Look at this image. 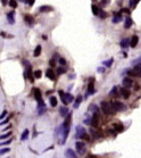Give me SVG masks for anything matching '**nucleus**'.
<instances>
[{
    "instance_id": "34",
    "label": "nucleus",
    "mask_w": 141,
    "mask_h": 158,
    "mask_svg": "<svg viewBox=\"0 0 141 158\" xmlns=\"http://www.w3.org/2000/svg\"><path fill=\"white\" fill-rule=\"evenodd\" d=\"M12 139H8V140H6V141H4V142H0V147H2V146H7L9 145V143H12Z\"/></svg>"
},
{
    "instance_id": "5",
    "label": "nucleus",
    "mask_w": 141,
    "mask_h": 158,
    "mask_svg": "<svg viewBox=\"0 0 141 158\" xmlns=\"http://www.w3.org/2000/svg\"><path fill=\"white\" fill-rule=\"evenodd\" d=\"M84 134H85V130H84L82 126H76V134H75V138L76 139H82Z\"/></svg>"
},
{
    "instance_id": "41",
    "label": "nucleus",
    "mask_w": 141,
    "mask_h": 158,
    "mask_svg": "<svg viewBox=\"0 0 141 158\" xmlns=\"http://www.w3.org/2000/svg\"><path fill=\"white\" fill-rule=\"evenodd\" d=\"M138 1H139V0H130V5H131V7H135V5H137Z\"/></svg>"
},
{
    "instance_id": "21",
    "label": "nucleus",
    "mask_w": 141,
    "mask_h": 158,
    "mask_svg": "<svg viewBox=\"0 0 141 158\" xmlns=\"http://www.w3.org/2000/svg\"><path fill=\"white\" fill-rule=\"evenodd\" d=\"M58 93H59V96H60V98H62V101H63V104L66 106L67 104H68V102H67V100H66V98H65V93L63 92V91H59Z\"/></svg>"
},
{
    "instance_id": "38",
    "label": "nucleus",
    "mask_w": 141,
    "mask_h": 158,
    "mask_svg": "<svg viewBox=\"0 0 141 158\" xmlns=\"http://www.w3.org/2000/svg\"><path fill=\"white\" fill-rule=\"evenodd\" d=\"M112 64H113V59H109V60H107V61H104V65L107 66V67H110Z\"/></svg>"
},
{
    "instance_id": "20",
    "label": "nucleus",
    "mask_w": 141,
    "mask_h": 158,
    "mask_svg": "<svg viewBox=\"0 0 141 158\" xmlns=\"http://www.w3.org/2000/svg\"><path fill=\"white\" fill-rule=\"evenodd\" d=\"M82 101V96H77L76 100H75V104H74V108H79V106Z\"/></svg>"
},
{
    "instance_id": "33",
    "label": "nucleus",
    "mask_w": 141,
    "mask_h": 158,
    "mask_svg": "<svg viewBox=\"0 0 141 158\" xmlns=\"http://www.w3.org/2000/svg\"><path fill=\"white\" fill-rule=\"evenodd\" d=\"M10 151V148H4V149H0V155H5V154H8Z\"/></svg>"
},
{
    "instance_id": "46",
    "label": "nucleus",
    "mask_w": 141,
    "mask_h": 158,
    "mask_svg": "<svg viewBox=\"0 0 141 158\" xmlns=\"http://www.w3.org/2000/svg\"><path fill=\"white\" fill-rule=\"evenodd\" d=\"M82 139H83V140H85V141H90V137L87 134V133H85L83 137H82Z\"/></svg>"
},
{
    "instance_id": "9",
    "label": "nucleus",
    "mask_w": 141,
    "mask_h": 158,
    "mask_svg": "<svg viewBox=\"0 0 141 158\" xmlns=\"http://www.w3.org/2000/svg\"><path fill=\"white\" fill-rule=\"evenodd\" d=\"M33 93H34V98L37 99V101L42 100V94H41V91H40L39 89L34 88V89H33Z\"/></svg>"
},
{
    "instance_id": "18",
    "label": "nucleus",
    "mask_w": 141,
    "mask_h": 158,
    "mask_svg": "<svg viewBox=\"0 0 141 158\" xmlns=\"http://www.w3.org/2000/svg\"><path fill=\"white\" fill-rule=\"evenodd\" d=\"M29 134H30V131H29V129L24 130V132H23V133H22V135H21V140H22V141H25L26 139L29 138Z\"/></svg>"
},
{
    "instance_id": "50",
    "label": "nucleus",
    "mask_w": 141,
    "mask_h": 158,
    "mask_svg": "<svg viewBox=\"0 0 141 158\" xmlns=\"http://www.w3.org/2000/svg\"><path fill=\"white\" fill-rule=\"evenodd\" d=\"M18 1H22V2H25L26 0H18Z\"/></svg>"
},
{
    "instance_id": "48",
    "label": "nucleus",
    "mask_w": 141,
    "mask_h": 158,
    "mask_svg": "<svg viewBox=\"0 0 141 158\" xmlns=\"http://www.w3.org/2000/svg\"><path fill=\"white\" fill-rule=\"evenodd\" d=\"M98 72H99V73H104V72H105V68H104V67H100V68H98Z\"/></svg>"
},
{
    "instance_id": "44",
    "label": "nucleus",
    "mask_w": 141,
    "mask_h": 158,
    "mask_svg": "<svg viewBox=\"0 0 141 158\" xmlns=\"http://www.w3.org/2000/svg\"><path fill=\"white\" fill-rule=\"evenodd\" d=\"M7 113H8V112H7V110H4V112L1 113V115H0V121H1V119H2V118H5V116H6V115H7Z\"/></svg>"
},
{
    "instance_id": "35",
    "label": "nucleus",
    "mask_w": 141,
    "mask_h": 158,
    "mask_svg": "<svg viewBox=\"0 0 141 158\" xmlns=\"http://www.w3.org/2000/svg\"><path fill=\"white\" fill-rule=\"evenodd\" d=\"M33 74H34V77H35V79H40V77H41V75H42L41 71H35Z\"/></svg>"
},
{
    "instance_id": "24",
    "label": "nucleus",
    "mask_w": 141,
    "mask_h": 158,
    "mask_svg": "<svg viewBox=\"0 0 141 158\" xmlns=\"http://www.w3.org/2000/svg\"><path fill=\"white\" fill-rule=\"evenodd\" d=\"M129 45H130V39H124L122 42H121V47H122V48H126Z\"/></svg>"
},
{
    "instance_id": "12",
    "label": "nucleus",
    "mask_w": 141,
    "mask_h": 158,
    "mask_svg": "<svg viewBox=\"0 0 141 158\" xmlns=\"http://www.w3.org/2000/svg\"><path fill=\"white\" fill-rule=\"evenodd\" d=\"M46 75L48 76V79H50L51 81H55V73H54V71H52L51 68H49V69H47V72H46Z\"/></svg>"
},
{
    "instance_id": "31",
    "label": "nucleus",
    "mask_w": 141,
    "mask_h": 158,
    "mask_svg": "<svg viewBox=\"0 0 141 158\" xmlns=\"http://www.w3.org/2000/svg\"><path fill=\"white\" fill-rule=\"evenodd\" d=\"M8 5L10 7H13V8H16V7H17V1H16V0H10V1L8 2Z\"/></svg>"
},
{
    "instance_id": "22",
    "label": "nucleus",
    "mask_w": 141,
    "mask_h": 158,
    "mask_svg": "<svg viewBox=\"0 0 141 158\" xmlns=\"http://www.w3.org/2000/svg\"><path fill=\"white\" fill-rule=\"evenodd\" d=\"M131 25H132V20H131L130 17H128V18H126V20H125L124 27H125V28H130V27H131Z\"/></svg>"
},
{
    "instance_id": "28",
    "label": "nucleus",
    "mask_w": 141,
    "mask_h": 158,
    "mask_svg": "<svg viewBox=\"0 0 141 158\" xmlns=\"http://www.w3.org/2000/svg\"><path fill=\"white\" fill-rule=\"evenodd\" d=\"M50 105L52 106V107H56V105H57V98L56 97H50Z\"/></svg>"
},
{
    "instance_id": "13",
    "label": "nucleus",
    "mask_w": 141,
    "mask_h": 158,
    "mask_svg": "<svg viewBox=\"0 0 141 158\" xmlns=\"http://www.w3.org/2000/svg\"><path fill=\"white\" fill-rule=\"evenodd\" d=\"M121 20H122V15H121V13H115V14H114L113 23L117 24V23H120V22H121Z\"/></svg>"
},
{
    "instance_id": "37",
    "label": "nucleus",
    "mask_w": 141,
    "mask_h": 158,
    "mask_svg": "<svg viewBox=\"0 0 141 158\" xmlns=\"http://www.w3.org/2000/svg\"><path fill=\"white\" fill-rule=\"evenodd\" d=\"M66 72V68L65 67H58L57 69V74H63V73Z\"/></svg>"
},
{
    "instance_id": "7",
    "label": "nucleus",
    "mask_w": 141,
    "mask_h": 158,
    "mask_svg": "<svg viewBox=\"0 0 141 158\" xmlns=\"http://www.w3.org/2000/svg\"><path fill=\"white\" fill-rule=\"evenodd\" d=\"M98 121H99V115H98V113H95V115L91 118V123L90 124L93 126V127H97L98 126Z\"/></svg>"
},
{
    "instance_id": "15",
    "label": "nucleus",
    "mask_w": 141,
    "mask_h": 158,
    "mask_svg": "<svg viewBox=\"0 0 141 158\" xmlns=\"http://www.w3.org/2000/svg\"><path fill=\"white\" fill-rule=\"evenodd\" d=\"M121 94H122L123 98L128 99L129 97H130V91L128 90V88H122V89H121Z\"/></svg>"
},
{
    "instance_id": "19",
    "label": "nucleus",
    "mask_w": 141,
    "mask_h": 158,
    "mask_svg": "<svg viewBox=\"0 0 141 158\" xmlns=\"http://www.w3.org/2000/svg\"><path fill=\"white\" fill-rule=\"evenodd\" d=\"M40 13H47V12H51L52 10V7H49V6H42L40 7Z\"/></svg>"
},
{
    "instance_id": "1",
    "label": "nucleus",
    "mask_w": 141,
    "mask_h": 158,
    "mask_svg": "<svg viewBox=\"0 0 141 158\" xmlns=\"http://www.w3.org/2000/svg\"><path fill=\"white\" fill-rule=\"evenodd\" d=\"M129 75L135 76V77H141V65H137L133 69H130Z\"/></svg>"
},
{
    "instance_id": "2",
    "label": "nucleus",
    "mask_w": 141,
    "mask_h": 158,
    "mask_svg": "<svg viewBox=\"0 0 141 158\" xmlns=\"http://www.w3.org/2000/svg\"><path fill=\"white\" fill-rule=\"evenodd\" d=\"M112 108L115 112H121V110L125 109V106L123 105L122 102H120V101H113L112 102Z\"/></svg>"
},
{
    "instance_id": "3",
    "label": "nucleus",
    "mask_w": 141,
    "mask_h": 158,
    "mask_svg": "<svg viewBox=\"0 0 141 158\" xmlns=\"http://www.w3.org/2000/svg\"><path fill=\"white\" fill-rule=\"evenodd\" d=\"M101 109H103V112L105 113L106 115L112 114V106L109 105L108 102H106V101H103V102H101Z\"/></svg>"
},
{
    "instance_id": "11",
    "label": "nucleus",
    "mask_w": 141,
    "mask_h": 158,
    "mask_svg": "<svg viewBox=\"0 0 141 158\" xmlns=\"http://www.w3.org/2000/svg\"><path fill=\"white\" fill-rule=\"evenodd\" d=\"M138 41H139V38L137 36V35H133L131 40H130V46L132 47V48H134L137 45H138Z\"/></svg>"
},
{
    "instance_id": "47",
    "label": "nucleus",
    "mask_w": 141,
    "mask_h": 158,
    "mask_svg": "<svg viewBox=\"0 0 141 158\" xmlns=\"http://www.w3.org/2000/svg\"><path fill=\"white\" fill-rule=\"evenodd\" d=\"M109 0H101V5L103 6H106V5H108Z\"/></svg>"
},
{
    "instance_id": "40",
    "label": "nucleus",
    "mask_w": 141,
    "mask_h": 158,
    "mask_svg": "<svg viewBox=\"0 0 141 158\" xmlns=\"http://www.w3.org/2000/svg\"><path fill=\"white\" fill-rule=\"evenodd\" d=\"M9 119H10V117H6V118L2 121V122H0V126H1V125H5V124H7V123L9 122Z\"/></svg>"
},
{
    "instance_id": "29",
    "label": "nucleus",
    "mask_w": 141,
    "mask_h": 158,
    "mask_svg": "<svg viewBox=\"0 0 141 158\" xmlns=\"http://www.w3.org/2000/svg\"><path fill=\"white\" fill-rule=\"evenodd\" d=\"M95 92V88H93V83L90 82L89 85H88V93H93Z\"/></svg>"
},
{
    "instance_id": "14",
    "label": "nucleus",
    "mask_w": 141,
    "mask_h": 158,
    "mask_svg": "<svg viewBox=\"0 0 141 158\" xmlns=\"http://www.w3.org/2000/svg\"><path fill=\"white\" fill-rule=\"evenodd\" d=\"M70 119H72V114H70V113H68V115H67V116H66V118H65L64 124H63V126H64V127L70 126Z\"/></svg>"
},
{
    "instance_id": "42",
    "label": "nucleus",
    "mask_w": 141,
    "mask_h": 158,
    "mask_svg": "<svg viewBox=\"0 0 141 158\" xmlns=\"http://www.w3.org/2000/svg\"><path fill=\"white\" fill-rule=\"evenodd\" d=\"M99 16H100V18H106V17H107V14L105 13V12H100V13H99Z\"/></svg>"
},
{
    "instance_id": "4",
    "label": "nucleus",
    "mask_w": 141,
    "mask_h": 158,
    "mask_svg": "<svg viewBox=\"0 0 141 158\" xmlns=\"http://www.w3.org/2000/svg\"><path fill=\"white\" fill-rule=\"evenodd\" d=\"M75 147H76V151L80 154V155H83L84 152H85V146H84L83 142H76L75 143Z\"/></svg>"
},
{
    "instance_id": "25",
    "label": "nucleus",
    "mask_w": 141,
    "mask_h": 158,
    "mask_svg": "<svg viewBox=\"0 0 141 158\" xmlns=\"http://www.w3.org/2000/svg\"><path fill=\"white\" fill-rule=\"evenodd\" d=\"M114 127H115V130L117 132H123V131H124V126H123L122 124H115Z\"/></svg>"
},
{
    "instance_id": "45",
    "label": "nucleus",
    "mask_w": 141,
    "mask_h": 158,
    "mask_svg": "<svg viewBox=\"0 0 141 158\" xmlns=\"http://www.w3.org/2000/svg\"><path fill=\"white\" fill-rule=\"evenodd\" d=\"M59 64H60L62 66L66 65V60H65L64 58H59Z\"/></svg>"
},
{
    "instance_id": "49",
    "label": "nucleus",
    "mask_w": 141,
    "mask_h": 158,
    "mask_svg": "<svg viewBox=\"0 0 141 158\" xmlns=\"http://www.w3.org/2000/svg\"><path fill=\"white\" fill-rule=\"evenodd\" d=\"M1 2H2V5H4V6L8 5V0H1Z\"/></svg>"
},
{
    "instance_id": "6",
    "label": "nucleus",
    "mask_w": 141,
    "mask_h": 158,
    "mask_svg": "<svg viewBox=\"0 0 141 158\" xmlns=\"http://www.w3.org/2000/svg\"><path fill=\"white\" fill-rule=\"evenodd\" d=\"M65 156H66L67 158H77L76 154L74 152V150H73V149H70V148L66 149V151H65Z\"/></svg>"
},
{
    "instance_id": "27",
    "label": "nucleus",
    "mask_w": 141,
    "mask_h": 158,
    "mask_svg": "<svg viewBox=\"0 0 141 158\" xmlns=\"http://www.w3.org/2000/svg\"><path fill=\"white\" fill-rule=\"evenodd\" d=\"M91 9H92V13H93V15H96V16H97V15H99V13H100L99 8H98L97 6H95V5L91 7Z\"/></svg>"
},
{
    "instance_id": "36",
    "label": "nucleus",
    "mask_w": 141,
    "mask_h": 158,
    "mask_svg": "<svg viewBox=\"0 0 141 158\" xmlns=\"http://www.w3.org/2000/svg\"><path fill=\"white\" fill-rule=\"evenodd\" d=\"M110 94H112V96H114V97L118 96V94H117V88H116V86H114V88L112 89V91H110Z\"/></svg>"
},
{
    "instance_id": "16",
    "label": "nucleus",
    "mask_w": 141,
    "mask_h": 158,
    "mask_svg": "<svg viewBox=\"0 0 141 158\" xmlns=\"http://www.w3.org/2000/svg\"><path fill=\"white\" fill-rule=\"evenodd\" d=\"M132 84H133V82H132V80L130 79V77H125V79L123 80V85L125 86V88H130Z\"/></svg>"
},
{
    "instance_id": "8",
    "label": "nucleus",
    "mask_w": 141,
    "mask_h": 158,
    "mask_svg": "<svg viewBox=\"0 0 141 158\" xmlns=\"http://www.w3.org/2000/svg\"><path fill=\"white\" fill-rule=\"evenodd\" d=\"M7 20H8V23L9 24H15V13L14 12H10V13L7 14Z\"/></svg>"
},
{
    "instance_id": "10",
    "label": "nucleus",
    "mask_w": 141,
    "mask_h": 158,
    "mask_svg": "<svg viewBox=\"0 0 141 158\" xmlns=\"http://www.w3.org/2000/svg\"><path fill=\"white\" fill-rule=\"evenodd\" d=\"M59 113H60V115H62L63 117H66L70 112H68V108H67L66 106H64V107H60V108H59Z\"/></svg>"
},
{
    "instance_id": "26",
    "label": "nucleus",
    "mask_w": 141,
    "mask_h": 158,
    "mask_svg": "<svg viewBox=\"0 0 141 158\" xmlns=\"http://www.w3.org/2000/svg\"><path fill=\"white\" fill-rule=\"evenodd\" d=\"M40 53H41V46H38L37 48H35L34 53H33V56H34V57H38Z\"/></svg>"
},
{
    "instance_id": "43",
    "label": "nucleus",
    "mask_w": 141,
    "mask_h": 158,
    "mask_svg": "<svg viewBox=\"0 0 141 158\" xmlns=\"http://www.w3.org/2000/svg\"><path fill=\"white\" fill-rule=\"evenodd\" d=\"M34 1H35V0H26L25 4H27L29 6H33V5H34Z\"/></svg>"
},
{
    "instance_id": "23",
    "label": "nucleus",
    "mask_w": 141,
    "mask_h": 158,
    "mask_svg": "<svg viewBox=\"0 0 141 158\" xmlns=\"http://www.w3.org/2000/svg\"><path fill=\"white\" fill-rule=\"evenodd\" d=\"M27 75H29L27 77L30 79V81L33 82V81H34V77H33V76H34V74H32V72H31V67H29V68H27Z\"/></svg>"
},
{
    "instance_id": "17",
    "label": "nucleus",
    "mask_w": 141,
    "mask_h": 158,
    "mask_svg": "<svg viewBox=\"0 0 141 158\" xmlns=\"http://www.w3.org/2000/svg\"><path fill=\"white\" fill-rule=\"evenodd\" d=\"M24 20H25L26 24H29V25H33L34 20H33V17L31 16V15H25V16H24Z\"/></svg>"
},
{
    "instance_id": "39",
    "label": "nucleus",
    "mask_w": 141,
    "mask_h": 158,
    "mask_svg": "<svg viewBox=\"0 0 141 158\" xmlns=\"http://www.w3.org/2000/svg\"><path fill=\"white\" fill-rule=\"evenodd\" d=\"M55 60H56V55H55V56H54V58H51V59H50V61H49V64H50V66H51V67H54V66H55V64H56V63H55Z\"/></svg>"
},
{
    "instance_id": "32",
    "label": "nucleus",
    "mask_w": 141,
    "mask_h": 158,
    "mask_svg": "<svg viewBox=\"0 0 141 158\" xmlns=\"http://www.w3.org/2000/svg\"><path fill=\"white\" fill-rule=\"evenodd\" d=\"M65 98H66V100H67V102L73 101V97H72V94H70V93H65Z\"/></svg>"
},
{
    "instance_id": "30",
    "label": "nucleus",
    "mask_w": 141,
    "mask_h": 158,
    "mask_svg": "<svg viewBox=\"0 0 141 158\" xmlns=\"http://www.w3.org/2000/svg\"><path fill=\"white\" fill-rule=\"evenodd\" d=\"M12 135V132H8V133H5L2 135H0V140H4V139H8L9 137Z\"/></svg>"
}]
</instances>
